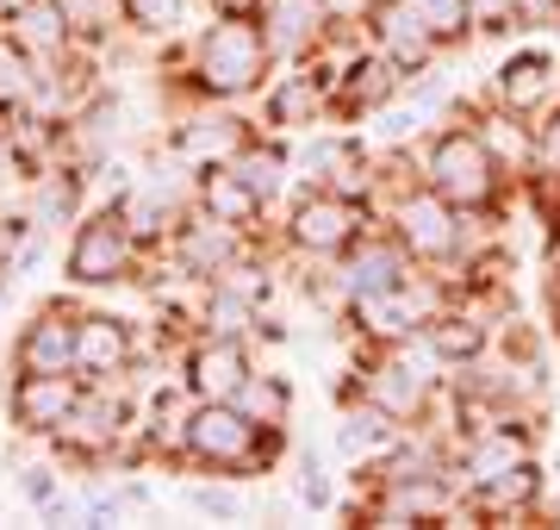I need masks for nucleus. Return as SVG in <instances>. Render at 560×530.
<instances>
[{
  "label": "nucleus",
  "mask_w": 560,
  "mask_h": 530,
  "mask_svg": "<svg viewBox=\"0 0 560 530\" xmlns=\"http://www.w3.org/2000/svg\"><path fill=\"white\" fill-rule=\"evenodd\" d=\"M280 62L261 38L256 7H219L212 20L180 44L175 57V101H219V106H243L249 94L268 88Z\"/></svg>",
  "instance_id": "f257e3e1"
},
{
  "label": "nucleus",
  "mask_w": 560,
  "mask_h": 530,
  "mask_svg": "<svg viewBox=\"0 0 560 530\" xmlns=\"http://www.w3.org/2000/svg\"><path fill=\"white\" fill-rule=\"evenodd\" d=\"M411 169H418V182H430L448 206L460 212H474V219H492L504 212V194H511V169L499 163V150L486 143L480 125H436V131H423L411 143Z\"/></svg>",
  "instance_id": "f03ea898"
},
{
  "label": "nucleus",
  "mask_w": 560,
  "mask_h": 530,
  "mask_svg": "<svg viewBox=\"0 0 560 530\" xmlns=\"http://www.w3.org/2000/svg\"><path fill=\"white\" fill-rule=\"evenodd\" d=\"M381 224L411 250V263L418 268H436V275H455L460 263H474L480 256V224L474 212H460L448 206L430 182H399L393 194L381 200Z\"/></svg>",
  "instance_id": "7ed1b4c3"
},
{
  "label": "nucleus",
  "mask_w": 560,
  "mask_h": 530,
  "mask_svg": "<svg viewBox=\"0 0 560 530\" xmlns=\"http://www.w3.org/2000/svg\"><path fill=\"white\" fill-rule=\"evenodd\" d=\"M287 456V430L256 425L237 400H194V418H187V469L200 474H268L280 469Z\"/></svg>",
  "instance_id": "20e7f679"
},
{
  "label": "nucleus",
  "mask_w": 560,
  "mask_h": 530,
  "mask_svg": "<svg viewBox=\"0 0 560 530\" xmlns=\"http://www.w3.org/2000/svg\"><path fill=\"white\" fill-rule=\"evenodd\" d=\"M381 224L374 206H355L330 187H300L280 206V250H293L300 263H337L342 250H355Z\"/></svg>",
  "instance_id": "39448f33"
},
{
  "label": "nucleus",
  "mask_w": 560,
  "mask_h": 530,
  "mask_svg": "<svg viewBox=\"0 0 560 530\" xmlns=\"http://www.w3.org/2000/svg\"><path fill=\"white\" fill-rule=\"evenodd\" d=\"M143 256L150 250L131 238V224L113 212V206H94V212H81L69 224V250H62V275L75 287H125L143 275Z\"/></svg>",
  "instance_id": "423d86ee"
},
{
  "label": "nucleus",
  "mask_w": 560,
  "mask_h": 530,
  "mask_svg": "<svg viewBox=\"0 0 560 530\" xmlns=\"http://www.w3.org/2000/svg\"><path fill=\"white\" fill-rule=\"evenodd\" d=\"M442 307H448V281H442L436 268H418L411 281L355 300V307H349V331H355L361 344H399V337L430 325Z\"/></svg>",
  "instance_id": "0eeeda50"
},
{
  "label": "nucleus",
  "mask_w": 560,
  "mask_h": 530,
  "mask_svg": "<svg viewBox=\"0 0 560 530\" xmlns=\"http://www.w3.org/2000/svg\"><path fill=\"white\" fill-rule=\"evenodd\" d=\"M337 393H361V400L386 406L393 418H399V425H423L442 388H430V381H423V375L405 362L393 344H361L355 375H349V388H337Z\"/></svg>",
  "instance_id": "6e6552de"
},
{
  "label": "nucleus",
  "mask_w": 560,
  "mask_h": 530,
  "mask_svg": "<svg viewBox=\"0 0 560 530\" xmlns=\"http://www.w3.org/2000/svg\"><path fill=\"white\" fill-rule=\"evenodd\" d=\"M337 119V94H330V76L324 62H280L268 88H261V125L293 138V131H312V125H330Z\"/></svg>",
  "instance_id": "1a4fd4ad"
},
{
  "label": "nucleus",
  "mask_w": 560,
  "mask_h": 530,
  "mask_svg": "<svg viewBox=\"0 0 560 530\" xmlns=\"http://www.w3.org/2000/svg\"><path fill=\"white\" fill-rule=\"evenodd\" d=\"M486 106H499V113L529 119V125L560 113V57H548V50H517V57H504L499 69H492Z\"/></svg>",
  "instance_id": "9d476101"
},
{
  "label": "nucleus",
  "mask_w": 560,
  "mask_h": 530,
  "mask_svg": "<svg viewBox=\"0 0 560 530\" xmlns=\"http://www.w3.org/2000/svg\"><path fill=\"white\" fill-rule=\"evenodd\" d=\"M243 143H249V125L237 119V106H219V101H175L168 150H175L180 163H194V169L231 163Z\"/></svg>",
  "instance_id": "9b49d317"
},
{
  "label": "nucleus",
  "mask_w": 560,
  "mask_h": 530,
  "mask_svg": "<svg viewBox=\"0 0 560 530\" xmlns=\"http://www.w3.org/2000/svg\"><path fill=\"white\" fill-rule=\"evenodd\" d=\"M249 368H256V344H249V337H212V331H194V337L175 349V375L187 381L194 400H231V393L243 388Z\"/></svg>",
  "instance_id": "f8f14e48"
},
{
  "label": "nucleus",
  "mask_w": 560,
  "mask_h": 530,
  "mask_svg": "<svg viewBox=\"0 0 560 530\" xmlns=\"http://www.w3.org/2000/svg\"><path fill=\"white\" fill-rule=\"evenodd\" d=\"M81 375H38V368H13V381H7V425L32 437V443H50V430L75 412L81 400Z\"/></svg>",
  "instance_id": "ddd939ff"
},
{
  "label": "nucleus",
  "mask_w": 560,
  "mask_h": 530,
  "mask_svg": "<svg viewBox=\"0 0 560 530\" xmlns=\"http://www.w3.org/2000/svg\"><path fill=\"white\" fill-rule=\"evenodd\" d=\"M256 20L275 62H312L342 25L330 0H256Z\"/></svg>",
  "instance_id": "4468645a"
},
{
  "label": "nucleus",
  "mask_w": 560,
  "mask_h": 530,
  "mask_svg": "<svg viewBox=\"0 0 560 530\" xmlns=\"http://www.w3.org/2000/svg\"><path fill=\"white\" fill-rule=\"evenodd\" d=\"M361 38L374 44L381 57H393L405 69V82L418 76V69H430V62L448 57V44L430 32V20L423 13H411L405 0H374L368 13H361Z\"/></svg>",
  "instance_id": "2eb2a0df"
},
{
  "label": "nucleus",
  "mask_w": 560,
  "mask_h": 530,
  "mask_svg": "<svg viewBox=\"0 0 560 530\" xmlns=\"http://www.w3.org/2000/svg\"><path fill=\"white\" fill-rule=\"evenodd\" d=\"M138 356H143V331L131 319L81 307V319H75V375L81 381H119V375L138 368Z\"/></svg>",
  "instance_id": "dca6fc26"
},
{
  "label": "nucleus",
  "mask_w": 560,
  "mask_h": 530,
  "mask_svg": "<svg viewBox=\"0 0 560 530\" xmlns=\"http://www.w3.org/2000/svg\"><path fill=\"white\" fill-rule=\"evenodd\" d=\"M75 319H81V300H44V307L13 331V368L75 375Z\"/></svg>",
  "instance_id": "f3484780"
},
{
  "label": "nucleus",
  "mask_w": 560,
  "mask_h": 530,
  "mask_svg": "<svg viewBox=\"0 0 560 530\" xmlns=\"http://www.w3.org/2000/svg\"><path fill=\"white\" fill-rule=\"evenodd\" d=\"M243 244H249V238H243L237 224H224V219H212V212H200V206H187L180 224H175V238H168L162 250H168L194 281H212V275H219Z\"/></svg>",
  "instance_id": "a211bd4d"
},
{
  "label": "nucleus",
  "mask_w": 560,
  "mask_h": 530,
  "mask_svg": "<svg viewBox=\"0 0 560 530\" xmlns=\"http://www.w3.org/2000/svg\"><path fill=\"white\" fill-rule=\"evenodd\" d=\"M0 32L20 44V50H32L38 62H62V57L81 50V25H75V13H69V0H32V7L13 13Z\"/></svg>",
  "instance_id": "6ab92c4d"
},
{
  "label": "nucleus",
  "mask_w": 560,
  "mask_h": 530,
  "mask_svg": "<svg viewBox=\"0 0 560 530\" xmlns=\"http://www.w3.org/2000/svg\"><path fill=\"white\" fill-rule=\"evenodd\" d=\"M231 169L268 200V212L293 200V175H300V169H293V143L280 138V131H249V143L231 157Z\"/></svg>",
  "instance_id": "aec40b11"
},
{
  "label": "nucleus",
  "mask_w": 560,
  "mask_h": 530,
  "mask_svg": "<svg viewBox=\"0 0 560 530\" xmlns=\"http://www.w3.org/2000/svg\"><path fill=\"white\" fill-rule=\"evenodd\" d=\"M194 206H200V212H212V219H224V224H237L243 238H256V231H261V219H268V200H261V194H256L249 182H243V175H237L231 163L200 169Z\"/></svg>",
  "instance_id": "412c9836"
},
{
  "label": "nucleus",
  "mask_w": 560,
  "mask_h": 530,
  "mask_svg": "<svg viewBox=\"0 0 560 530\" xmlns=\"http://www.w3.org/2000/svg\"><path fill=\"white\" fill-rule=\"evenodd\" d=\"M411 425H399L386 406H374V400H361V393H342V418H337V449L349 456V462H381L386 449L399 443Z\"/></svg>",
  "instance_id": "4be33fe9"
},
{
  "label": "nucleus",
  "mask_w": 560,
  "mask_h": 530,
  "mask_svg": "<svg viewBox=\"0 0 560 530\" xmlns=\"http://www.w3.org/2000/svg\"><path fill=\"white\" fill-rule=\"evenodd\" d=\"M194 331H212V337H249L256 344L261 331V307L256 300H243L231 287H200V307H194Z\"/></svg>",
  "instance_id": "5701e85b"
},
{
  "label": "nucleus",
  "mask_w": 560,
  "mask_h": 530,
  "mask_svg": "<svg viewBox=\"0 0 560 530\" xmlns=\"http://www.w3.org/2000/svg\"><path fill=\"white\" fill-rule=\"evenodd\" d=\"M231 400H237L243 412H249V418H256V425H268V430H287L293 425V381H287V375H280V368H249V375H243V388L231 393Z\"/></svg>",
  "instance_id": "b1692460"
},
{
  "label": "nucleus",
  "mask_w": 560,
  "mask_h": 530,
  "mask_svg": "<svg viewBox=\"0 0 560 530\" xmlns=\"http://www.w3.org/2000/svg\"><path fill=\"white\" fill-rule=\"evenodd\" d=\"M113 7H119V25L143 44H168L187 25V0H113Z\"/></svg>",
  "instance_id": "393cba45"
},
{
  "label": "nucleus",
  "mask_w": 560,
  "mask_h": 530,
  "mask_svg": "<svg viewBox=\"0 0 560 530\" xmlns=\"http://www.w3.org/2000/svg\"><path fill=\"white\" fill-rule=\"evenodd\" d=\"M32 94H38V57H32V50H20V44L0 32V113H20V106H32Z\"/></svg>",
  "instance_id": "a878e982"
},
{
  "label": "nucleus",
  "mask_w": 560,
  "mask_h": 530,
  "mask_svg": "<svg viewBox=\"0 0 560 530\" xmlns=\"http://www.w3.org/2000/svg\"><path fill=\"white\" fill-rule=\"evenodd\" d=\"M224 481H187L180 487V506L194 511V518H212V525H237L243 511H249V499H243V487H224Z\"/></svg>",
  "instance_id": "bb28decb"
},
{
  "label": "nucleus",
  "mask_w": 560,
  "mask_h": 530,
  "mask_svg": "<svg viewBox=\"0 0 560 530\" xmlns=\"http://www.w3.org/2000/svg\"><path fill=\"white\" fill-rule=\"evenodd\" d=\"M293 499H300L305 511H330L337 506V481H330V469H324L318 449H293Z\"/></svg>",
  "instance_id": "cd10ccee"
},
{
  "label": "nucleus",
  "mask_w": 560,
  "mask_h": 530,
  "mask_svg": "<svg viewBox=\"0 0 560 530\" xmlns=\"http://www.w3.org/2000/svg\"><path fill=\"white\" fill-rule=\"evenodd\" d=\"M20 493H25V506L44 511V518H75V511H81V506H69V499H62V481L44 469V462L20 469Z\"/></svg>",
  "instance_id": "c85d7f7f"
},
{
  "label": "nucleus",
  "mask_w": 560,
  "mask_h": 530,
  "mask_svg": "<svg viewBox=\"0 0 560 530\" xmlns=\"http://www.w3.org/2000/svg\"><path fill=\"white\" fill-rule=\"evenodd\" d=\"M467 20H474V38H504L517 32V0H467Z\"/></svg>",
  "instance_id": "c756f323"
},
{
  "label": "nucleus",
  "mask_w": 560,
  "mask_h": 530,
  "mask_svg": "<svg viewBox=\"0 0 560 530\" xmlns=\"http://www.w3.org/2000/svg\"><path fill=\"white\" fill-rule=\"evenodd\" d=\"M125 511H131V506H125V493H119V487H88V493H81V518H101V525H119Z\"/></svg>",
  "instance_id": "7c9ffc66"
},
{
  "label": "nucleus",
  "mask_w": 560,
  "mask_h": 530,
  "mask_svg": "<svg viewBox=\"0 0 560 530\" xmlns=\"http://www.w3.org/2000/svg\"><path fill=\"white\" fill-rule=\"evenodd\" d=\"M13 175H25V163H20V150H13V125L0 113V182H13Z\"/></svg>",
  "instance_id": "2f4dec72"
},
{
  "label": "nucleus",
  "mask_w": 560,
  "mask_h": 530,
  "mask_svg": "<svg viewBox=\"0 0 560 530\" xmlns=\"http://www.w3.org/2000/svg\"><path fill=\"white\" fill-rule=\"evenodd\" d=\"M119 493H125V506H131V511L150 506V481H119Z\"/></svg>",
  "instance_id": "473e14b6"
},
{
  "label": "nucleus",
  "mask_w": 560,
  "mask_h": 530,
  "mask_svg": "<svg viewBox=\"0 0 560 530\" xmlns=\"http://www.w3.org/2000/svg\"><path fill=\"white\" fill-rule=\"evenodd\" d=\"M219 7H256V0H219Z\"/></svg>",
  "instance_id": "72a5a7b5"
}]
</instances>
